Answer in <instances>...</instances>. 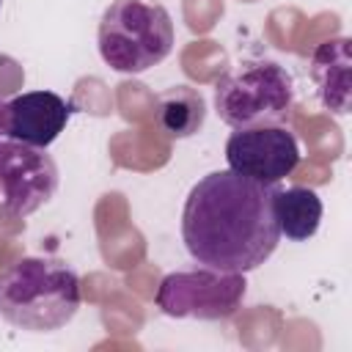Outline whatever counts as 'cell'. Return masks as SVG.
Here are the masks:
<instances>
[{
	"instance_id": "1",
	"label": "cell",
	"mask_w": 352,
	"mask_h": 352,
	"mask_svg": "<svg viewBox=\"0 0 352 352\" xmlns=\"http://www.w3.org/2000/svg\"><path fill=\"white\" fill-rule=\"evenodd\" d=\"M275 187L239 173H206L182 209V239L187 253L214 270L250 272L261 267L280 242L272 209Z\"/></svg>"
},
{
	"instance_id": "2",
	"label": "cell",
	"mask_w": 352,
	"mask_h": 352,
	"mask_svg": "<svg viewBox=\"0 0 352 352\" xmlns=\"http://www.w3.org/2000/svg\"><path fill=\"white\" fill-rule=\"evenodd\" d=\"M80 300V275L58 258L25 256L0 275V316L28 333L66 327Z\"/></svg>"
},
{
	"instance_id": "3",
	"label": "cell",
	"mask_w": 352,
	"mask_h": 352,
	"mask_svg": "<svg viewBox=\"0 0 352 352\" xmlns=\"http://www.w3.org/2000/svg\"><path fill=\"white\" fill-rule=\"evenodd\" d=\"M173 41V19L160 0H113L99 19V55L121 74L162 63Z\"/></svg>"
},
{
	"instance_id": "4",
	"label": "cell",
	"mask_w": 352,
	"mask_h": 352,
	"mask_svg": "<svg viewBox=\"0 0 352 352\" xmlns=\"http://www.w3.org/2000/svg\"><path fill=\"white\" fill-rule=\"evenodd\" d=\"M294 107V80L275 60H248L214 85V110L234 129L280 124Z\"/></svg>"
},
{
	"instance_id": "5",
	"label": "cell",
	"mask_w": 352,
	"mask_h": 352,
	"mask_svg": "<svg viewBox=\"0 0 352 352\" xmlns=\"http://www.w3.org/2000/svg\"><path fill=\"white\" fill-rule=\"evenodd\" d=\"M248 292L245 272H226L214 267L168 272L157 286V308L173 319L217 322L239 311Z\"/></svg>"
},
{
	"instance_id": "6",
	"label": "cell",
	"mask_w": 352,
	"mask_h": 352,
	"mask_svg": "<svg viewBox=\"0 0 352 352\" xmlns=\"http://www.w3.org/2000/svg\"><path fill=\"white\" fill-rule=\"evenodd\" d=\"M3 107L6 102L0 99V209L14 217H28L55 195L58 165L44 148L3 132Z\"/></svg>"
},
{
	"instance_id": "7",
	"label": "cell",
	"mask_w": 352,
	"mask_h": 352,
	"mask_svg": "<svg viewBox=\"0 0 352 352\" xmlns=\"http://www.w3.org/2000/svg\"><path fill=\"white\" fill-rule=\"evenodd\" d=\"M226 160L234 173L275 187L300 165V146L280 124L245 126L226 140Z\"/></svg>"
},
{
	"instance_id": "8",
	"label": "cell",
	"mask_w": 352,
	"mask_h": 352,
	"mask_svg": "<svg viewBox=\"0 0 352 352\" xmlns=\"http://www.w3.org/2000/svg\"><path fill=\"white\" fill-rule=\"evenodd\" d=\"M74 104L52 91H25L6 102L3 132L28 146L47 148L66 129Z\"/></svg>"
},
{
	"instance_id": "9",
	"label": "cell",
	"mask_w": 352,
	"mask_h": 352,
	"mask_svg": "<svg viewBox=\"0 0 352 352\" xmlns=\"http://www.w3.org/2000/svg\"><path fill=\"white\" fill-rule=\"evenodd\" d=\"M349 38H327L314 50L311 77L319 88V99L327 110L344 116L349 110Z\"/></svg>"
},
{
	"instance_id": "10",
	"label": "cell",
	"mask_w": 352,
	"mask_h": 352,
	"mask_svg": "<svg viewBox=\"0 0 352 352\" xmlns=\"http://www.w3.org/2000/svg\"><path fill=\"white\" fill-rule=\"evenodd\" d=\"M154 121L170 140L192 138L206 121V102L201 91L190 85L165 88L154 102Z\"/></svg>"
},
{
	"instance_id": "11",
	"label": "cell",
	"mask_w": 352,
	"mask_h": 352,
	"mask_svg": "<svg viewBox=\"0 0 352 352\" xmlns=\"http://www.w3.org/2000/svg\"><path fill=\"white\" fill-rule=\"evenodd\" d=\"M272 209L278 228L292 242H305L322 223V198L311 187H286L272 192Z\"/></svg>"
},
{
	"instance_id": "12",
	"label": "cell",
	"mask_w": 352,
	"mask_h": 352,
	"mask_svg": "<svg viewBox=\"0 0 352 352\" xmlns=\"http://www.w3.org/2000/svg\"><path fill=\"white\" fill-rule=\"evenodd\" d=\"M0 6H3V0H0Z\"/></svg>"
}]
</instances>
